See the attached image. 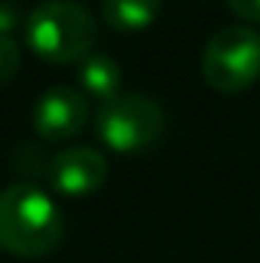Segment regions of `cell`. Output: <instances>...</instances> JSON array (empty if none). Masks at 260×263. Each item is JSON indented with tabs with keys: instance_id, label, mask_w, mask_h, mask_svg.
<instances>
[{
	"instance_id": "3",
	"label": "cell",
	"mask_w": 260,
	"mask_h": 263,
	"mask_svg": "<svg viewBox=\"0 0 260 263\" xmlns=\"http://www.w3.org/2000/svg\"><path fill=\"white\" fill-rule=\"evenodd\" d=\"M202 77L214 92H248L260 80V31L248 25L214 31L202 52Z\"/></svg>"
},
{
	"instance_id": "7",
	"label": "cell",
	"mask_w": 260,
	"mask_h": 263,
	"mask_svg": "<svg viewBox=\"0 0 260 263\" xmlns=\"http://www.w3.org/2000/svg\"><path fill=\"white\" fill-rule=\"evenodd\" d=\"M77 80L83 86L86 95L98 98L101 104L120 95V83H123V70L120 65L107 55V52H89L80 65H77Z\"/></svg>"
},
{
	"instance_id": "6",
	"label": "cell",
	"mask_w": 260,
	"mask_h": 263,
	"mask_svg": "<svg viewBox=\"0 0 260 263\" xmlns=\"http://www.w3.org/2000/svg\"><path fill=\"white\" fill-rule=\"evenodd\" d=\"M107 178V159L101 150L89 144H73L52 153L49 184L65 196H86L95 193Z\"/></svg>"
},
{
	"instance_id": "11",
	"label": "cell",
	"mask_w": 260,
	"mask_h": 263,
	"mask_svg": "<svg viewBox=\"0 0 260 263\" xmlns=\"http://www.w3.org/2000/svg\"><path fill=\"white\" fill-rule=\"evenodd\" d=\"M227 6H230L239 18L260 25V0H227Z\"/></svg>"
},
{
	"instance_id": "4",
	"label": "cell",
	"mask_w": 260,
	"mask_h": 263,
	"mask_svg": "<svg viewBox=\"0 0 260 263\" xmlns=\"http://www.w3.org/2000/svg\"><path fill=\"white\" fill-rule=\"evenodd\" d=\"M95 129L110 150L138 153L165 132V114L153 98L141 92H120L98 107Z\"/></svg>"
},
{
	"instance_id": "2",
	"label": "cell",
	"mask_w": 260,
	"mask_h": 263,
	"mask_svg": "<svg viewBox=\"0 0 260 263\" xmlns=\"http://www.w3.org/2000/svg\"><path fill=\"white\" fill-rule=\"evenodd\" d=\"M22 28L28 46L55 65L83 62L98 40V18L80 0H40L28 9Z\"/></svg>"
},
{
	"instance_id": "1",
	"label": "cell",
	"mask_w": 260,
	"mask_h": 263,
	"mask_svg": "<svg viewBox=\"0 0 260 263\" xmlns=\"http://www.w3.org/2000/svg\"><path fill=\"white\" fill-rule=\"evenodd\" d=\"M62 239L65 214L40 184L15 181L0 190V248L18 257H40Z\"/></svg>"
},
{
	"instance_id": "5",
	"label": "cell",
	"mask_w": 260,
	"mask_h": 263,
	"mask_svg": "<svg viewBox=\"0 0 260 263\" xmlns=\"http://www.w3.org/2000/svg\"><path fill=\"white\" fill-rule=\"evenodd\" d=\"M89 120V98L83 89L55 83L49 89H43L34 101V114L31 123L34 132L46 141H65L80 135Z\"/></svg>"
},
{
	"instance_id": "12",
	"label": "cell",
	"mask_w": 260,
	"mask_h": 263,
	"mask_svg": "<svg viewBox=\"0 0 260 263\" xmlns=\"http://www.w3.org/2000/svg\"><path fill=\"white\" fill-rule=\"evenodd\" d=\"M18 25V3L15 0H0V34H9Z\"/></svg>"
},
{
	"instance_id": "10",
	"label": "cell",
	"mask_w": 260,
	"mask_h": 263,
	"mask_svg": "<svg viewBox=\"0 0 260 263\" xmlns=\"http://www.w3.org/2000/svg\"><path fill=\"white\" fill-rule=\"evenodd\" d=\"M18 65H22V49H18L15 37L0 34V86L9 83V80L15 77Z\"/></svg>"
},
{
	"instance_id": "9",
	"label": "cell",
	"mask_w": 260,
	"mask_h": 263,
	"mask_svg": "<svg viewBox=\"0 0 260 263\" xmlns=\"http://www.w3.org/2000/svg\"><path fill=\"white\" fill-rule=\"evenodd\" d=\"M12 165L25 175V181H37V178H46L49 181V165H52V156L43 153L37 144H18L15 153H12Z\"/></svg>"
},
{
	"instance_id": "8",
	"label": "cell",
	"mask_w": 260,
	"mask_h": 263,
	"mask_svg": "<svg viewBox=\"0 0 260 263\" xmlns=\"http://www.w3.org/2000/svg\"><path fill=\"white\" fill-rule=\"evenodd\" d=\"M159 9H162V0H101L104 22L120 34L144 31L147 25L156 22Z\"/></svg>"
}]
</instances>
